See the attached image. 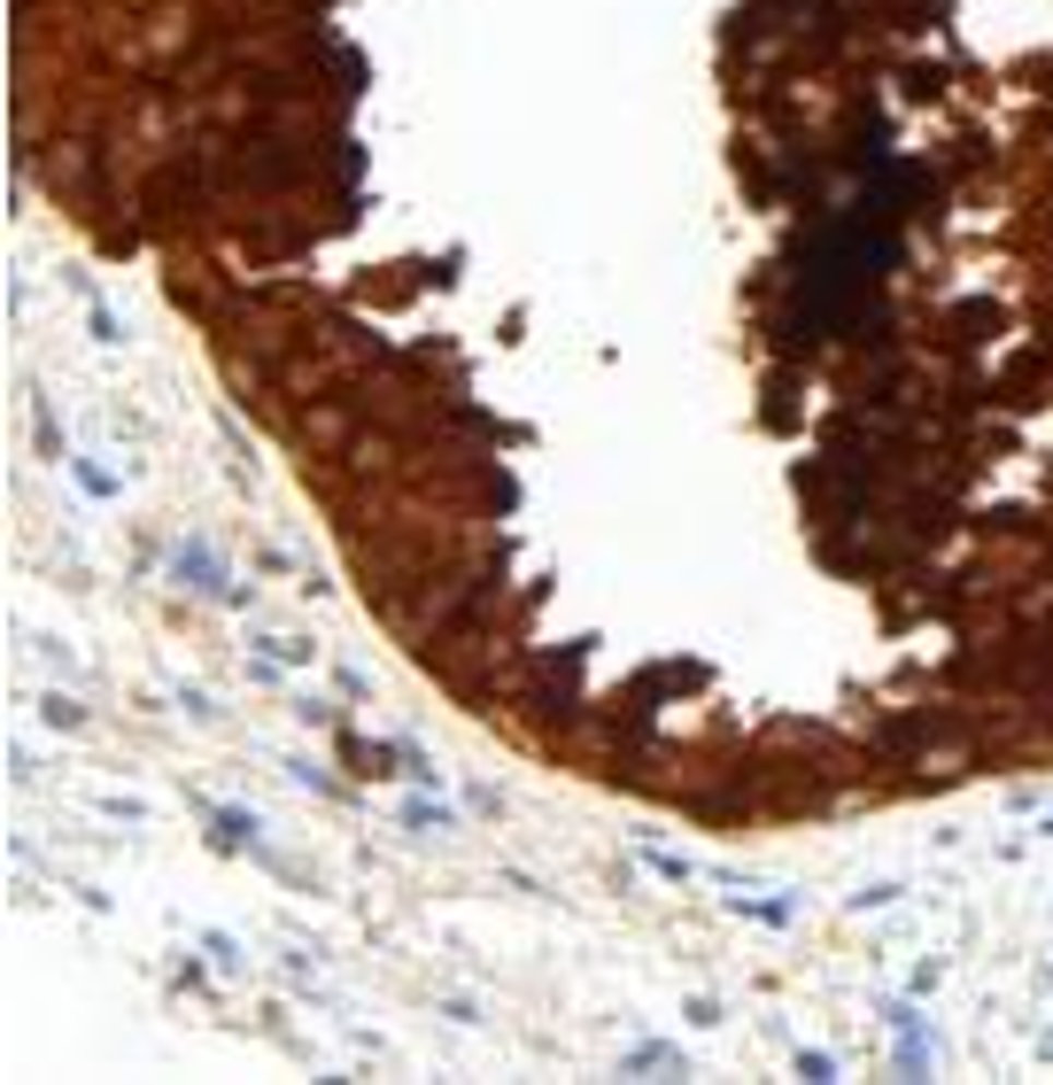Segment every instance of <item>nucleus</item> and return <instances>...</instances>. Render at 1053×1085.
<instances>
[{"label": "nucleus", "mask_w": 1053, "mask_h": 1085, "mask_svg": "<svg viewBox=\"0 0 1053 1085\" xmlns=\"http://www.w3.org/2000/svg\"><path fill=\"white\" fill-rule=\"evenodd\" d=\"M109 9H117V16H140V9H155V0H109Z\"/></svg>", "instance_id": "obj_3"}, {"label": "nucleus", "mask_w": 1053, "mask_h": 1085, "mask_svg": "<svg viewBox=\"0 0 1053 1085\" xmlns=\"http://www.w3.org/2000/svg\"><path fill=\"white\" fill-rule=\"evenodd\" d=\"M272 651H280V659H295V667H303V659H310V636H272Z\"/></svg>", "instance_id": "obj_2"}, {"label": "nucleus", "mask_w": 1053, "mask_h": 1085, "mask_svg": "<svg viewBox=\"0 0 1053 1085\" xmlns=\"http://www.w3.org/2000/svg\"><path fill=\"white\" fill-rule=\"evenodd\" d=\"M39 713H47V721H55V729H85V713H78V706H70V698H55V691H47V698H39Z\"/></svg>", "instance_id": "obj_1"}]
</instances>
